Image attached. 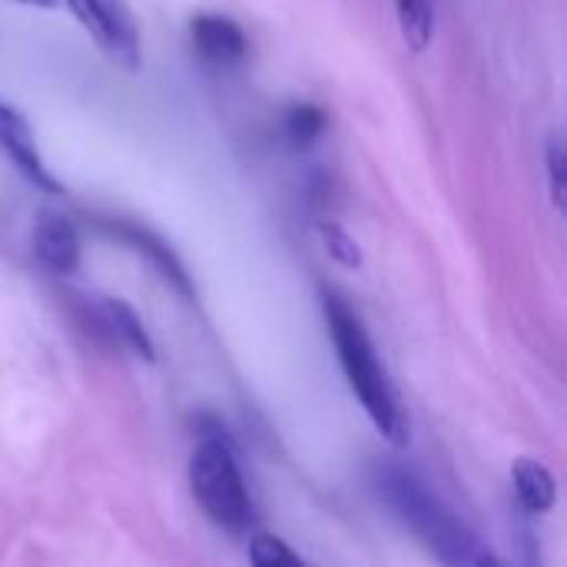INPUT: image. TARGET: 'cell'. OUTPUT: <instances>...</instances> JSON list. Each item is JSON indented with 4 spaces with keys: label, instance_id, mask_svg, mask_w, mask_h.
I'll use <instances>...</instances> for the list:
<instances>
[{
    "label": "cell",
    "instance_id": "obj_2",
    "mask_svg": "<svg viewBox=\"0 0 567 567\" xmlns=\"http://www.w3.org/2000/svg\"><path fill=\"white\" fill-rule=\"evenodd\" d=\"M322 302H326V322H329V332H332V342L339 352V365H342L355 399L362 402L365 415L372 419V425L379 429V435L385 442H392L395 449L409 445V419L395 399V389H392L359 316L332 292H326Z\"/></svg>",
    "mask_w": 567,
    "mask_h": 567
},
{
    "label": "cell",
    "instance_id": "obj_6",
    "mask_svg": "<svg viewBox=\"0 0 567 567\" xmlns=\"http://www.w3.org/2000/svg\"><path fill=\"white\" fill-rule=\"evenodd\" d=\"M33 256L56 276H70L80 266V236L60 213H40L33 226Z\"/></svg>",
    "mask_w": 567,
    "mask_h": 567
},
{
    "label": "cell",
    "instance_id": "obj_14",
    "mask_svg": "<svg viewBox=\"0 0 567 567\" xmlns=\"http://www.w3.org/2000/svg\"><path fill=\"white\" fill-rule=\"evenodd\" d=\"M322 243L329 249V256L346 266V269H359L362 266V252H359V243L336 223H322Z\"/></svg>",
    "mask_w": 567,
    "mask_h": 567
},
{
    "label": "cell",
    "instance_id": "obj_1",
    "mask_svg": "<svg viewBox=\"0 0 567 567\" xmlns=\"http://www.w3.org/2000/svg\"><path fill=\"white\" fill-rule=\"evenodd\" d=\"M379 498L399 515V522L415 532L425 548L452 567H495L498 558L488 551V545L439 498L425 482H419L412 472L385 465L375 475Z\"/></svg>",
    "mask_w": 567,
    "mask_h": 567
},
{
    "label": "cell",
    "instance_id": "obj_3",
    "mask_svg": "<svg viewBox=\"0 0 567 567\" xmlns=\"http://www.w3.org/2000/svg\"><path fill=\"white\" fill-rule=\"evenodd\" d=\"M189 488L199 508L226 532H246L252 525V498L243 482L239 462L226 432L203 435L189 458Z\"/></svg>",
    "mask_w": 567,
    "mask_h": 567
},
{
    "label": "cell",
    "instance_id": "obj_8",
    "mask_svg": "<svg viewBox=\"0 0 567 567\" xmlns=\"http://www.w3.org/2000/svg\"><path fill=\"white\" fill-rule=\"evenodd\" d=\"M189 33H193V47L199 50L203 60L209 63H219V66H229V63H239L246 56V33L236 20L229 17H219V13H199L193 23H189Z\"/></svg>",
    "mask_w": 567,
    "mask_h": 567
},
{
    "label": "cell",
    "instance_id": "obj_7",
    "mask_svg": "<svg viewBox=\"0 0 567 567\" xmlns=\"http://www.w3.org/2000/svg\"><path fill=\"white\" fill-rule=\"evenodd\" d=\"M103 229H110L116 239L130 243L136 252L150 256V262L156 266V272H159L176 292H183L186 299H196V289H193V279L186 276V266L179 262V256H176L156 233H150V229H143V226H133V223H103Z\"/></svg>",
    "mask_w": 567,
    "mask_h": 567
},
{
    "label": "cell",
    "instance_id": "obj_16",
    "mask_svg": "<svg viewBox=\"0 0 567 567\" xmlns=\"http://www.w3.org/2000/svg\"><path fill=\"white\" fill-rule=\"evenodd\" d=\"M17 3L37 7V10H53V7H56V0H17Z\"/></svg>",
    "mask_w": 567,
    "mask_h": 567
},
{
    "label": "cell",
    "instance_id": "obj_12",
    "mask_svg": "<svg viewBox=\"0 0 567 567\" xmlns=\"http://www.w3.org/2000/svg\"><path fill=\"white\" fill-rule=\"evenodd\" d=\"M399 23L412 50H425L432 40V0H399Z\"/></svg>",
    "mask_w": 567,
    "mask_h": 567
},
{
    "label": "cell",
    "instance_id": "obj_11",
    "mask_svg": "<svg viewBox=\"0 0 567 567\" xmlns=\"http://www.w3.org/2000/svg\"><path fill=\"white\" fill-rule=\"evenodd\" d=\"M326 133V113L312 103H296L286 110V140L296 150H309Z\"/></svg>",
    "mask_w": 567,
    "mask_h": 567
},
{
    "label": "cell",
    "instance_id": "obj_4",
    "mask_svg": "<svg viewBox=\"0 0 567 567\" xmlns=\"http://www.w3.org/2000/svg\"><path fill=\"white\" fill-rule=\"evenodd\" d=\"M90 40L123 70H140V27L126 0H63Z\"/></svg>",
    "mask_w": 567,
    "mask_h": 567
},
{
    "label": "cell",
    "instance_id": "obj_10",
    "mask_svg": "<svg viewBox=\"0 0 567 567\" xmlns=\"http://www.w3.org/2000/svg\"><path fill=\"white\" fill-rule=\"evenodd\" d=\"M100 319H103V326H106L126 349H133L140 359H146V362L156 359V346H153L150 332L143 329V319H140L123 299H100Z\"/></svg>",
    "mask_w": 567,
    "mask_h": 567
},
{
    "label": "cell",
    "instance_id": "obj_15",
    "mask_svg": "<svg viewBox=\"0 0 567 567\" xmlns=\"http://www.w3.org/2000/svg\"><path fill=\"white\" fill-rule=\"evenodd\" d=\"M545 166H548L551 199L558 209H565V146H561V136H551L548 153H545Z\"/></svg>",
    "mask_w": 567,
    "mask_h": 567
},
{
    "label": "cell",
    "instance_id": "obj_13",
    "mask_svg": "<svg viewBox=\"0 0 567 567\" xmlns=\"http://www.w3.org/2000/svg\"><path fill=\"white\" fill-rule=\"evenodd\" d=\"M249 561L256 567H299L302 565V558L282 542V538H276V535H256L252 542H249Z\"/></svg>",
    "mask_w": 567,
    "mask_h": 567
},
{
    "label": "cell",
    "instance_id": "obj_5",
    "mask_svg": "<svg viewBox=\"0 0 567 567\" xmlns=\"http://www.w3.org/2000/svg\"><path fill=\"white\" fill-rule=\"evenodd\" d=\"M0 150L13 159V166L37 186V189H47V193H60L63 186L53 179V173L47 169L40 150H37V136L30 130V123L10 110L7 103H0Z\"/></svg>",
    "mask_w": 567,
    "mask_h": 567
},
{
    "label": "cell",
    "instance_id": "obj_9",
    "mask_svg": "<svg viewBox=\"0 0 567 567\" xmlns=\"http://www.w3.org/2000/svg\"><path fill=\"white\" fill-rule=\"evenodd\" d=\"M512 485H515L522 508L532 515H548L558 502V482H555L551 468H545L535 458H518L512 465Z\"/></svg>",
    "mask_w": 567,
    "mask_h": 567
}]
</instances>
